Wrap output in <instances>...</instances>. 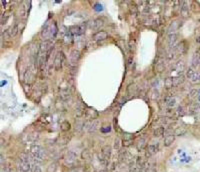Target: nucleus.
Returning <instances> with one entry per match:
<instances>
[{"label": "nucleus", "instance_id": "f257e3e1", "mask_svg": "<svg viewBox=\"0 0 200 172\" xmlns=\"http://www.w3.org/2000/svg\"><path fill=\"white\" fill-rule=\"evenodd\" d=\"M31 155L38 161L43 160L46 157L45 151L39 145H33L31 147Z\"/></svg>", "mask_w": 200, "mask_h": 172}, {"label": "nucleus", "instance_id": "f03ea898", "mask_svg": "<svg viewBox=\"0 0 200 172\" xmlns=\"http://www.w3.org/2000/svg\"><path fill=\"white\" fill-rule=\"evenodd\" d=\"M80 56H81V54H80V51H79V50H76V49H74V50L71 51L70 56H69L70 64L74 66V65L77 63L78 60L80 59Z\"/></svg>", "mask_w": 200, "mask_h": 172}, {"label": "nucleus", "instance_id": "7ed1b4c3", "mask_svg": "<svg viewBox=\"0 0 200 172\" xmlns=\"http://www.w3.org/2000/svg\"><path fill=\"white\" fill-rule=\"evenodd\" d=\"M85 24H79V25H76V26H73L70 28V31L72 34H76V35H80L83 33L84 31H85Z\"/></svg>", "mask_w": 200, "mask_h": 172}, {"label": "nucleus", "instance_id": "20e7f679", "mask_svg": "<svg viewBox=\"0 0 200 172\" xmlns=\"http://www.w3.org/2000/svg\"><path fill=\"white\" fill-rule=\"evenodd\" d=\"M75 160H76V154L71 151L67 152L66 157H65V164L68 166H71V165L74 164Z\"/></svg>", "mask_w": 200, "mask_h": 172}, {"label": "nucleus", "instance_id": "39448f33", "mask_svg": "<svg viewBox=\"0 0 200 172\" xmlns=\"http://www.w3.org/2000/svg\"><path fill=\"white\" fill-rule=\"evenodd\" d=\"M18 169H19V171H21V172L31 171V164L28 162H25V161L20 160V162L18 163Z\"/></svg>", "mask_w": 200, "mask_h": 172}, {"label": "nucleus", "instance_id": "423d86ee", "mask_svg": "<svg viewBox=\"0 0 200 172\" xmlns=\"http://www.w3.org/2000/svg\"><path fill=\"white\" fill-rule=\"evenodd\" d=\"M84 128H85L86 131H88V132H94V131H96L98 129V122L97 121H90L88 123H86Z\"/></svg>", "mask_w": 200, "mask_h": 172}, {"label": "nucleus", "instance_id": "0eeeda50", "mask_svg": "<svg viewBox=\"0 0 200 172\" xmlns=\"http://www.w3.org/2000/svg\"><path fill=\"white\" fill-rule=\"evenodd\" d=\"M62 62H63V54L59 52L56 55L55 60H54V67H55L56 70H59L62 67Z\"/></svg>", "mask_w": 200, "mask_h": 172}, {"label": "nucleus", "instance_id": "6e6552de", "mask_svg": "<svg viewBox=\"0 0 200 172\" xmlns=\"http://www.w3.org/2000/svg\"><path fill=\"white\" fill-rule=\"evenodd\" d=\"M158 150H159V144H151V145L148 146L147 148V156H151V155L157 153Z\"/></svg>", "mask_w": 200, "mask_h": 172}, {"label": "nucleus", "instance_id": "1a4fd4ad", "mask_svg": "<svg viewBox=\"0 0 200 172\" xmlns=\"http://www.w3.org/2000/svg\"><path fill=\"white\" fill-rule=\"evenodd\" d=\"M34 76H35V71L33 70V67H29L28 69H27V71L25 73V76H24V78H25L26 82H30L31 80H33L34 79Z\"/></svg>", "mask_w": 200, "mask_h": 172}, {"label": "nucleus", "instance_id": "9d476101", "mask_svg": "<svg viewBox=\"0 0 200 172\" xmlns=\"http://www.w3.org/2000/svg\"><path fill=\"white\" fill-rule=\"evenodd\" d=\"M178 39V35L176 33H169L168 35V45L169 47H174V45L176 44Z\"/></svg>", "mask_w": 200, "mask_h": 172}, {"label": "nucleus", "instance_id": "9b49d317", "mask_svg": "<svg viewBox=\"0 0 200 172\" xmlns=\"http://www.w3.org/2000/svg\"><path fill=\"white\" fill-rule=\"evenodd\" d=\"M104 25V20L102 18H96L92 21V25L91 27L93 29H98L100 27H102Z\"/></svg>", "mask_w": 200, "mask_h": 172}, {"label": "nucleus", "instance_id": "f8f14e48", "mask_svg": "<svg viewBox=\"0 0 200 172\" xmlns=\"http://www.w3.org/2000/svg\"><path fill=\"white\" fill-rule=\"evenodd\" d=\"M108 36V34L106 33V32L104 31H101V32H98V33H96L93 36V38H94L95 41H102V40L106 39Z\"/></svg>", "mask_w": 200, "mask_h": 172}, {"label": "nucleus", "instance_id": "ddd939ff", "mask_svg": "<svg viewBox=\"0 0 200 172\" xmlns=\"http://www.w3.org/2000/svg\"><path fill=\"white\" fill-rule=\"evenodd\" d=\"M154 69L155 71L157 73H161L164 71V69H165V64H164L163 61H161V60H159V61L157 62V63L155 64L154 66Z\"/></svg>", "mask_w": 200, "mask_h": 172}, {"label": "nucleus", "instance_id": "4468645a", "mask_svg": "<svg viewBox=\"0 0 200 172\" xmlns=\"http://www.w3.org/2000/svg\"><path fill=\"white\" fill-rule=\"evenodd\" d=\"M102 156L107 160L111 157V148L108 145L104 146L102 148Z\"/></svg>", "mask_w": 200, "mask_h": 172}, {"label": "nucleus", "instance_id": "2eb2a0df", "mask_svg": "<svg viewBox=\"0 0 200 172\" xmlns=\"http://www.w3.org/2000/svg\"><path fill=\"white\" fill-rule=\"evenodd\" d=\"M174 140H175V135H167L165 139H164V146L169 147L170 145H172Z\"/></svg>", "mask_w": 200, "mask_h": 172}, {"label": "nucleus", "instance_id": "dca6fc26", "mask_svg": "<svg viewBox=\"0 0 200 172\" xmlns=\"http://www.w3.org/2000/svg\"><path fill=\"white\" fill-rule=\"evenodd\" d=\"M25 6H26V4H23L18 10V15L20 16L21 18H25L27 16V9H25Z\"/></svg>", "mask_w": 200, "mask_h": 172}, {"label": "nucleus", "instance_id": "f3484780", "mask_svg": "<svg viewBox=\"0 0 200 172\" xmlns=\"http://www.w3.org/2000/svg\"><path fill=\"white\" fill-rule=\"evenodd\" d=\"M153 134H154L155 137H162L163 134H164V128L163 127L156 128V129L154 130V132H153Z\"/></svg>", "mask_w": 200, "mask_h": 172}, {"label": "nucleus", "instance_id": "a211bd4d", "mask_svg": "<svg viewBox=\"0 0 200 172\" xmlns=\"http://www.w3.org/2000/svg\"><path fill=\"white\" fill-rule=\"evenodd\" d=\"M180 13H181V15L183 17H187L189 15V8L187 5H186V3H183V6L181 7V11H180Z\"/></svg>", "mask_w": 200, "mask_h": 172}, {"label": "nucleus", "instance_id": "6ab92c4d", "mask_svg": "<svg viewBox=\"0 0 200 172\" xmlns=\"http://www.w3.org/2000/svg\"><path fill=\"white\" fill-rule=\"evenodd\" d=\"M86 116L88 117L89 119H94L95 117L97 116V112L95 110H93V109H88V110L86 111Z\"/></svg>", "mask_w": 200, "mask_h": 172}, {"label": "nucleus", "instance_id": "aec40b11", "mask_svg": "<svg viewBox=\"0 0 200 172\" xmlns=\"http://www.w3.org/2000/svg\"><path fill=\"white\" fill-rule=\"evenodd\" d=\"M137 91V86L136 84H131V85L128 86V94L129 95H134Z\"/></svg>", "mask_w": 200, "mask_h": 172}, {"label": "nucleus", "instance_id": "412c9836", "mask_svg": "<svg viewBox=\"0 0 200 172\" xmlns=\"http://www.w3.org/2000/svg\"><path fill=\"white\" fill-rule=\"evenodd\" d=\"M60 128H61V130H63V131H68V130H70L71 125L68 121H63L62 123L60 124Z\"/></svg>", "mask_w": 200, "mask_h": 172}, {"label": "nucleus", "instance_id": "4be33fe9", "mask_svg": "<svg viewBox=\"0 0 200 172\" xmlns=\"http://www.w3.org/2000/svg\"><path fill=\"white\" fill-rule=\"evenodd\" d=\"M164 85H165L166 89H170L172 85H173V78H171V77L166 78L165 82H164Z\"/></svg>", "mask_w": 200, "mask_h": 172}, {"label": "nucleus", "instance_id": "5701e85b", "mask_svg": "<svg viewBox=\"0 0 200 172\" xmlns=\"http://www.w3.org/2000/svg\"><path fill=\"white\" fill-rule=\"evenodd\" d=\"M18 31H19L18 23H16L15 25L13 26L11 29H10V35H11V36H15V35L18 33Z\"/></svg>", "mask_w": 200, "mask_h": 172}, {"label": "nucleus", "instance_id": "b1692460", "mask_svg": "<svg viewBox=\"0 0 200 172\" xmlns=\"http://www.w3.org/2000/svg\"><path fill=\"white\" fill-rule=\"evenodd\" d=\"M177 23H178V21H174V22L171 24V26L169 27V32H170V33H175L174 31L178 28V27H179L177 25Z\"/></svg>", "mask_w": 200, "mask_h": 172}, {"label": "nucleus", "instance_id": "393cba45", "mask_svg": "<svg viewBox=\"0 0 200 172\" xmlns=\"http://www.w3.org/2000/svg\"><path fill=\"white\" fill-rule=\"evenodd\" d=\"M84 123L83 122H80V121H76V123H75V130H77V131H80L81 129H84Z\"/></svg>", "mask_w": 200, "mask_h": 172}, {"label": "nucleus", "instance_id": "a878e982", "mask_svg": "<svg viewBox=\"0 0 200 172\" xmlns=\"http://www.w3.org/2000/svg\"><path fill=\"white\" fill-rule=\"evenodd\" d=\"M137 146H138V149H143V148H145V146H146V141H145V139H140V140L138 141V144H137Z\"/></svg>", "mask_w": 200, "mask_h": 172}, {"label": "nucleus", "instance_id": "bb28decb", "mask_svg": "<svg viewBox=\"0 0 200 172\" xmlns=\"http://www.w3.org/2000/svg\"><path fill=\"white\" fill-rule=\"evenodd\" d=\"M31 172H42L40 166L38 164H32L31 165Z\"/></svg>", "mask_w": 200, "mask_h": 172}, {"label": "nucleus", "instance_id": "cd10ccee", "mask_svg": "<svg viewBox=\"0 0 200 172\" xmlns=\"http://www.w3.org/2000/svg\"><path fill=\"white\" fill-rule=\"evenodd\" d=\"M192 64L194 65V66H197V65L200 64V56L199 55H195V56L193 57Z\"/></svg>", "mask_w": 200, "mask_h": 172}, {"label": "nucleus", "instance_id": "c85d7f7f", "mask_svg": "<svg viewBox=\"0 0 200 172\" xmlns=\"http://www.w3.org/2000/svg\"><path fill=\"white\" fill-rule=\"evenodd\" d=\"M194 74H195V71L192 69V68H189V69L187 70V77L189 78V79H192L193 78V76H194Z\"/></svg>", "mask_w": 200, "mask_h": 172}, {"label": "nucleus", "instance_id": "c756f323", "mask_svg": "<svg viewBox=\"0 0 200 172\" xmlns=\"http://www.w3.org/2000/svg\"><path fill=\"white\" fill-rule=\"evenodd\" d=\"M122 144H123V146H124V147L130 146L131 144H132V139H124V140H123V142H122Z\"/></svg>", "mask_w": 200, "mask_h": 172}, {"label": "nucleus", "instance_id": "7c9ffc66", "mask_svg": "<svg viewBox=\"0 0 200 172\" xmlns=\"http://www.w3.org/2000/svg\"><path fill=\"white\" fill-rule=\"evenodd\" d=\"M120 144H121V141H120L119 138H116V140H115L114 142V148L118 150L120 148Z\"/></svg>", "mask_w": 200, "mask_h": 172}, {"label": "nucleus", "instance_id": "2f4dec72", "mask_svg": "<svg viewBox=\"0 0 200 172\" xmlns=\"http://www.w3.org/2000/svg\"><path fill=\"white\" fill-rule=\"evenodd\" d=\"M144 164H145V161L142 159V158L140 157V158H138L137 159V165H138V167H140V168H142L144 166Z\"/></svg>", "mask_w": 200, "mask_h": 172}, {"label": "nucleus", "instance_id": "473e14b6", "mask_svg": "<svg viewBox=\"0 0 200 172\" xmlns=\"http://www.w3.org/2000/svg\"><path fill=\"white\" fill-rule=\"evenodd\" d=\"M55 168H56V164L55 163H52V164L48 167V172H54Z\"/></svg>", "mask_w": 200, "mask_h": 172}, {"label": "nucleus", "instance_id": "72a5a7b5", "mask_svg": "<svg viewBox=\"0 0 200 172\" xmlns=\"http://www.w3.org/2000/svg\"><path fill=\"white\" fill-rule=\"evenodd\" d=\"M184 132H185L184 128H178V129H176V135H182Z\"/></svg>", "mask_w": 200, "mask_h": 172}, {"label": "nucleus", "instance_id": "f704fd0d", "mask_svg": "<svg viewBox=\"0 0 200 172\" xmlns=\"http://www.w3.org/2000/svg\"><path fill=\"white\" fill-rule=\"evenodd\" d=\"M88 157H89V153H88V151H87V150L82 152V158H83V159H87Z\"/></svg>", "mask_w": 200, "mask_h": 172}, {"label": "nucleus", "instance_id": "c9c22d12", "mask_svg": "<svg viewBox=\"0 0 200 172\" xmlns=\"http://www.w3.org/2000/svg\"><path fill=\"white\" fill-rule=\"evenodd\" d=\"M147 172H157V171H156V169H154V168H150V169H148Z\"/></svg>", "mask_w": 200, "mask_h": 172}, {"label": "nucleus", "instance_id": "e433bc0d", "mask_svg": "<svg viewBox=\"0 0 200 172\" xmlns=\"http://www.w3.org/2000/svg\"><path fill=\"white\" fill-rule=\"evenodd\" d=\"M196 42L200 43V36H197V37H196Z\"/></svg>", "mask_w": 200, "mask_h": 172}, {"label": "nucleus", "instance_id": "4c0bfd02", "mask_svg": "<svg viewBox=\"0 0 200 172\" xmlns=\"http://www.w3.org/2000/svg\"><path fill=\"white\" fill-rule=\"evenodd\" d=\"M96 172H97V171H96Z\"/></svg>", "mask_w": 200, "mask_h": 172}]
</instances>
